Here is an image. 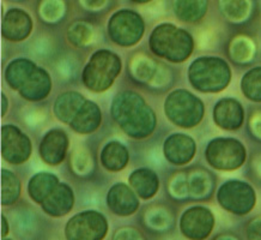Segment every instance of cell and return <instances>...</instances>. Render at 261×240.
<instances>
[{"label":"cell","mask_w":261,"mask_h":240,"mask_svg":"<svg viewBox=\"0 0 261 240\" xmlns=\"http://www.w3.org/2000/svg\"><path fill=\"white\" fill-rule=\"evenodd\" d=\"M214 219L211 212L204 208H194L187 211L182 220L184 232L194 238H204L210 233Z\"/></svg>","instance_id":"277c9868"},{"label":"cell","mask_w":261,"mask_h":240,"mask_svg":"<svg viewBox=\"0 0 261 240\" xmlns=\"http://www.w3.org/2000/svg\"><path fill=\"white\" fill-rule=\"evenodd\" d=\"M137 3H146V2H150V0H135Z\"/></svg>","instance_id":"30bf717a"},{"label":"cell","mask_w":261,"mask_h":240,"mask_svg":"<svg viewBox=\"0 0 261 240\" xmlns=\"http://www.w3.org/2000/svg\"><path fill=\"white\" fill-rule=\"evenodd\" d=\"M254 225L255 226H253L254 227V229H255V231H254V233H253V236L254 238H256L257 235H260V238H261V219L260 220H256L255 222H254Z\"/></svg>","instance_id":"9c48e42d"},{"label":"cell","mask_w":261,"mask_h":240,"mask_svg":"<svg viewBox=\"0 0 261 240\" xmlns=\"http://www.w3.org/2000/svg\"><path fill=\"white\" fill-rule=\"evenodd\" d=\"M221 6L226 15L232 18L242 17L248 8L247 0H221Z\"/></svg>","instance_id":"ba28073f"},{"label":"cell","mask_w":261,"mask_h":240,"mask_svg":"<svg viewBox=\"0 0 261 240\" xmlns=\"http://www.w3.org/2000/svg\"><path fill=\"white\" fill-rule=\"evenodd\" d=\"M242 89L249 99L261 101V67L254 68L243 77Z\"/></svg>","instance_id":"52a82bcc"},{"label":"cell","mask_w":261,"mask_h":240,"mask_svg":"<svg viewBox=\"0 0 261 240\" xmlns=\"http://www.w3.org/2000/svg\"><path fill=\"white\" fill-rule=\"evenodd\" d=\"M243 112L235 100H222L215 108V122L223 129L235 130L241 126Z\"/></svg>","instance_id":"5b68a950"},{"label":"cell","mask_w":261,"mask_h":240,"mask_svg":"<svg viewBox=\"0 0 261 240\" xmlns=\"http://www.w3.org/2000/svg\"><path fill=\"white\" fill-rule=\"evenodd\" d=\"M218 198L223 207L238 214L248 212L255 203L254 191L249 185L240 181H230L223 185Z\"/></svg>","instance_id":"3957f363"},{"label":"cell","mask_w":261,"mask_h":240,"mask_svg":"<svg viewBox=\"0 0 261 240\" xmlns=\"http://www.w3.org/2000/svg\"><path fill=\"white\" fill-rule=\"evenodd\" d=\"M191 72L195 87L205 91L221 90L228 85L230 80L228 65L224 61L214 58L194 61Z\"/></svg>","instance_id":"6da1fadb"},{"label":"cell","mask_w":261,"mask_h":240,"mask_svg":"<svg viewBox=\"0 0 261 240\" xmlns=\"http://www.w3.org/2000/svg\"><path fill=\"white\" fill-rule=\"evenodd\" d=\"M243 146L235 139H217L207 148V159L218 170H235L245 161Z\"/></svg>","instance_id":"7a4b0ae2"},{"label":"cell","mask_w":261,"mask_h":240,"mask_svg":"<svg viewBox=\"0 0 261 240\" xmlns=\"http://www.w3.org/2000/svg\"><path fill=\"white\" fill-rule=\"evenodd\" d=\"M207 0H176V12L181 18L195 20L204 16Z\"/></svg>","instance_id":"8992f818"}]
</instances>
